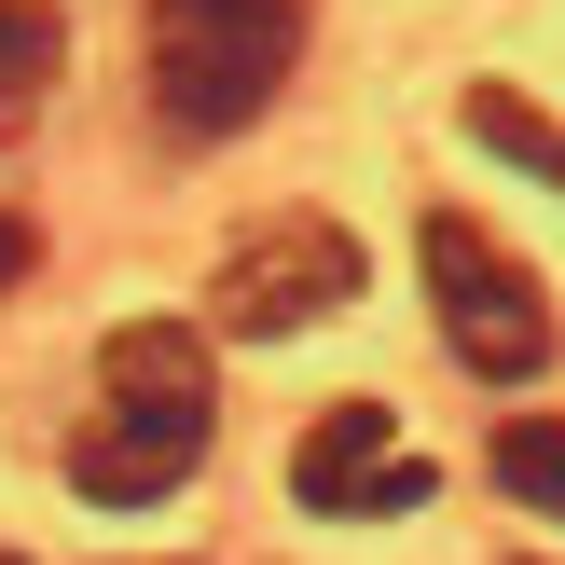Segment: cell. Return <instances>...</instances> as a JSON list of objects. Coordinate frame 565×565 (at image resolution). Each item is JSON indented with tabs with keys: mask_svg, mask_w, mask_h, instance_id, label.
<instances>
[{
	"mask_svg": "<svg viewBox=\"0 0 565 565\" xmlns=\"http://www.w3.org/2000/svg\"><path fill=\"white\" fill-rule=\"evenodd\" d=\"M28 263H42V235H28V221H14V207H0V290H14V276H28Z\"/></svg>",
	"mask_w": 565,
	"mask_h": 565,
	"instance_id": "obj_9",
	"label": "cell"
},
{
	"mask_svg": "<svg viewBox=\"0 0 565 565\" xmlns=\"http://www.w3.org/2000/svg\"><path fill=\"white\" fill-rule=\"evenodd\" d=\"M469 138H483V152H511V166H539V180L565 193V125H552V110H524L511 83H483V97H469Z\"/></svg>",
	"mask_w": 565,
	"mask_h": 565,
	"instance_id": "obj_8",
	"label": "cell"
},
{
	"mask_svg": "<svg viewBox=\"0 0 565 565\" xmlns=\"http://www.w3.org/2000/svg\"><path fill=\"white\" fill-rule=\"evenodd\" d=\"M55 70H70V28H55V0H0V138H14L28 110L55 97Z\"/></svg>",
	"mask_w": 565,
	"mask_h": 565,
	"instance_id": "obj_6",
	"label": "cell"
},
{
	"mask_svg": "<svg viewBox=\"0 0 565 565\" xmlns=\"http://www.w3.org/2000/svg\"><path fill=\"white\" fill-rule=\"evenodd\" d=\"M0 565H28V552H0Z\"/></svg>",
	"mask_w": 565,
	"mask_h": 565,
	"instance_id": "obj_10",
	"label": "cell"
},
{
	"mask_svg": "<svg viewBox=\"0 0 565 565\" xmlns=\"http://www.w3.org/2000/svg\"><path fill=\"white\" fill-rule=\"evenodd\" d=\"M166 138H248L303 55V0H138Z\"/></svg>",
	"mask_w": 565,
	"mask_h": 565,
	"instance_id": "obj_2",
	"label": "cell"
},
{
	"mask_svg": "<svg viewBox=\"0 0 565 565\" xmlns=\"http://www.w3.org/2000/svg\"><path fill=\"white\" fill-rule=\"evenodd\" d=\"M414 263H428L441 345H456L483 386H539V373H552V290H539V276H524V263H511V248H497L469 207H428Z\"/></svg>",
	"mask_w": 565,
	"mask_h": 565,
	"instance_id": "obj_3",
	"label": "cell"
},
{
	"mask_svg": "<svg viewBox=\"0 0 565 565\" xmlns=\"http://www.w3.org/2000/svg\"><path fill=\"white\" fill-rule=\"evenodd\" d=\"M359 303V235L345 221H248L207 263V331L235 345H276V331H318Z\"/></svg>",
	"mask_w": 565,
	"mask_h": 565,
	"instance_id": "obj_4",
	"label": "cell"
},
{
	"mask_svg": "<svg viewBox=\"0 0 565 565\" xmlns=\"http://www.w3.org/2000/svg\"><path fill=\"white\" fill-rule=\"evenodd\" d=\"M428 483L441 469L414 456L401 428H386V401H331L318 428L290 441V497L318 524H386V511H428Z\"/></svg>",
	"mask_w": 565,
	"mask_h": 565,
	"instance_id": "obj_5",
	"label": "cell"
},
{
	"mask_svg": "<svg viewBox=\"0 0 565 565\" xmlns=\"http://www.w3.org/2000/svg\"><path fill=\"white\" fill-rule=\"evenodd\" d=\"M497 483L565 524V414H511V428H497Z\"/></svg>",
	"mask_w": 565,
	"mask_h": 565,
	"instance_id": "obj_7",
	"label": "cell"
},
{
	"mask_svg": "<svg viewBox=\"0 0 565 565\" xmlns=\"http://www.w3.org/2000/svg\"><path fill=\"white\" fill-rule=\"evenodd\" d=\"M221 441V386H207V331L180 318H138L97 345V414H83L70 441V483L97 497V511H152V497H180L193 469H207Z\"/></svg>",
	"mask_w": 565,
	"mask_h": 565,
	"instance_id": "obj_1",
	"label": "cell"
}]
</instances>
